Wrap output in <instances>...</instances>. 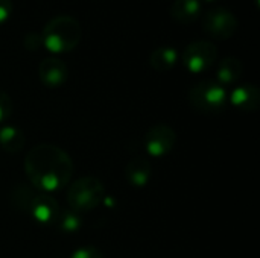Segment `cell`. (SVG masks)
Wrapping results in <instances>:
<instances>
[{"label":"cell","instance_id":"5","mask_svg":"<svg viewBox=\"0 0 260 258\" xmlns=\"http://www.w3.org/2000/svg\"><path fill=\"white\" fill-rule=\"evenodd\" d=\"M189 103L201 114H216L225 108L227 91L218 81L204 79L189 90Z\"/></svg>","mask_w":260,"mask_h":258},{"label":"cell","instance_id":"9","mask_svg":"<svg viewBox=\"0 0 260 258\" xmlns=\"http://www.w3.org/2000/svg\"><path fill=\"white\" fill-rule=\"evenodd\" d=\"M67 65L62 59L56 56L44 58L38 65V76L40 81L47 87H59L67 79Z\"/></svg>","mask_w":260,"mask_h":258},{"label":"cell","instance_id":"20","mask_svg":"<svg viewBox=\"0 0 260 258\" xmlns=\"http://www.w3.org/2000/svg\"><path fill=\"white\" fill-rule=\"evenodd\" d=\"M12 8V0H0V24L9 18Z\"/></svg>","mask_w":260,"mask_h":258},{"label":"cell","instance_id":"10","mask_svg":"<svg viewBox=\"0 0 260 258\" xmlns=\"http://www.w3.org/2000/svg\"><path fill=\"white\" fill-rule=\"evenodd\" d=\"M230 102L244 113H253L259 108L260 91L254 84H242L232 91Z\"/></svg>","mask_w":260,"mask_h":258},{"label":"cell","instance_id":"18","mask_svg":"<svg viewBox=\"0 0 260 258\" xmlns=\"http://www.w3.org/2000/svg\"><path fill=\"white\" fill-rule=\"evenodd\" d=\"M70 258H104V254L96 248V246H81L76 251H73V254Z\"/></svg>","mask_w":260,"mask_h":258},{"label":"cell","instance_id":"12","mask_svg":"<svg viewBox=\"0 0 260 258\" xmlns=\"http://www.w3.org/2000/svg\"><path fill=\"white\" fill-rule=\"evenodd\" d=\"M201 0H174L169 6V14L180 23H193L201 15Z\"/></svg>","mask_w":260,"mask_h":258},{"label":"cell","instance_id":"17","mask_svg":"<svg viewBox=\"0 0 260 258\" xmlns=\"http://www.w3.org/2000/svg\"><path fill=\"white\" fill-rule=\"evenodd\" d=\"M12 114V99L9 94L0 88V123H5Z\"/></svg>","mask_w":260,"mask_h":258},{"label":"cell","instance_id":"3","mask_svg":"<svg viewBox=\"0 0 260 258\" xmlns=\"http://www.w3.org/2000/svg\"><path fill=\"white\" fill-rule=\"evenodd\" d=\"M82 36V27L76 17L69 14L53 15L46 21L41 30L43 46L53 53L73 50Z\"/></svg>","mask_w":260,"mask_h":258},{"label":"cell","instance_id":"21","mask_svg":"<svg viewBox=\"0 0 260 258\" xmlns=\"http://www.w3.org/2000/svg\"><path fill=\"white\" fill-rule=\"evenodd\" d=\"M207 2H212V0H207Z\"/></svg>","mask_w":260,"mask_h":258},{"label":"cell","instance_id":"16","mask_svg":"<svg viewBox=\"0 0 260 258\" xmlns=\"http://www.w3.org/2000/svg\"><path fill=\"white\" fill-rule=\"evenodd\" d=\"M58 228L62 231V233H67V234H73L76 233L81 225H82V219H81V214L73 211V210H66V211H61L56 222Z\"/></svg>","mask_w":260,"mask_h":258},{"label":"cell","instance_id":"1","mask_svg":"<svg viewBox=\"0 0 260 258\" xmlns=\"http://www.w3.org/2000/svg\"><path fill=\"white\" fill-rule=\"evenodd\" d=\"M24 172L34 189L46 193L56 192L70 184L73 161L59 146L41 143L26 154Z\"/></svg>","mask_w":260,"mask_h":258},{"label":"cell","instance_id":"8","mask_svg":"<svg viewBox=\"0 0 260 258\" xmlns=\"http://www.w3.org/2000/svg\"><path fill=\"white\" fill-rule=\"evenodd\" d=\"M177 143L175 131L166 123H157L145 134V149L154 158L168 155Z\"/></svg>","mask_w":260,"mask_h":258},{"label":"cell","instance_id":"11","mask_svg":"<svg viewBox=\"0 0 260 258\" xmlns=\"http://www.w3.org/2000/svg\"><path fill=\"white\" fill-rule=\"evenodd\" d=\"M125 178L133 187H145L152 178V166L146 158H133L125 167Z\"/></svg>","mask_w":260,"mask_h":258},{"label":"cell","instance_id":"4","mask_svg":"<svg viewBox=\"0 0 260 258\" xmlns=\"http://www.w3.org/2000/svg\"><path fill=\"white\" fill-rule=\"evenodd\" d=\"M104 182L94 176H84L67 187V204L69 208L82 214L98 208L105 199Z\"/></svg>","mask_w":260,"mask_h":258},{"label":"cell","instance_id":"19","mask_svg":"<svg viewBox=\"0 0 260 258\" xmlns=\"http://www.w3.org/2000/svg\"><path fill=\"white\" fill-rule=\"evenodd\" d=\"M23 44L26 49L29 50H37L43 46V40H41V33L40 32H35V30H30L24 35V40H23Z\"/></svg>","mask_w":260,"mask_h":258},{"label":"cell","instance_id":"6","mask_svg":"<svg viewBox=\"0 0 260 258\" xmlns=\"http://www.w3.org/2000/svg\"><path fill=\"white\" fill-rule=\"evenodd\" d=\"M184 67L192 73L209 70L218 59V47L210 40H195L189 43L181 55Z\"/></svg>","mask_w":260,"mask_h":258},{"label":"cell","instance_id":"15","mask_svg":"<svg viewBox=\"0 0 260 258\" xmlns=\"http://www.w3.org/2000/svg\"><path fill=\"white\" fill-rule=\"evenodd\" d=\"M26 143V137L21 129L15 126H3L0 129V148L8 154H18Z\"/></svg>","mask_w":260,"mask_h":258},{"label":"cell","instance_id":"2","mask_svg":"<svg viewBox=\"0 0 260 258\" xmlns=\"http://www.w3.org/2000/svg\"><path fill=\"white\" fill-rule=\"evenodd\" d=\"M11 202L17 210L29 214L32 219L44 225L55 224L61 213V207L52 195L40 192L26 184L14 187L11 193Z\"/></svg>","mask_w":260,"mask_h":258},{"label":"cell","instance_id":"7","mask_svg":"<svg viewBox=\"0 0 260 258\" xmlns=\"http://www.w3.org/2000/svg\"><path fill=\"white\" fill-rule=\"evenodd\" d=\"M201 24L209 35L218 40H227L238 29V17L225 6H213L206 11Z\"/></svg>","mask_w":260,"mask_h":258},{"label":"cell","instance_id":"13","mask_svg":"<svg viewBox=\"0 0 260 258\" xmlns=\"http://www.w3.org/2000/svg\"><path fill=\"white\" fill-rule=\"evenodd\" d=\"M244 73V64L236 56H227L224 58L216 70V81L221 85H230L241 79Z\"/></svg>","mask_w":260,"mask_h":258},{"label":"cell","instance_id":"14","mask_svg":"<svg viewBox=\"0 0 260 258\" xmlns=\"http://www.w3.org/2000/svg\"><path fill=\"white\" fill-rule=\"evenodd\" d=\"M178 61V52L172 46H158L149 55V64L157 71L171 70Z\"/></svg>","mask_w":260,"mask_h":258}]
</instances>
